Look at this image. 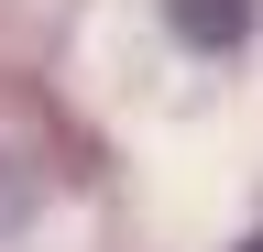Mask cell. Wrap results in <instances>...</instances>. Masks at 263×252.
<instances>
[{
  "label": "cell",
  "instance_id": "cell-1",
  "mask_svg": "<svg viewBox=\"0 0 263 252\" xmlns=\"http://www.w3.org/2000/svg\"><path fill=\"white\" fill-rule=\"evenodd\" d=\"M252 11H263V0H164L176 44H197V55H230V44L252 33Z\"/></svg>",
  "mask_w": 263,
  "mask_h": 252
},
{
  "label": "cell",
  "instance_id": "cell-2",
  "mask_svg": "<svg viewBox=\"0 0 263 252\" xmlns=\"http://www.w3.org/2000/svg\"><path fill=\"white\" fill-rule=\"evenodd\" d=\"M241 252H263V230H252V241H241Z\"/></svg>",
  "mask_w": 263,
  "mask_h": 252
}]
</instances>
